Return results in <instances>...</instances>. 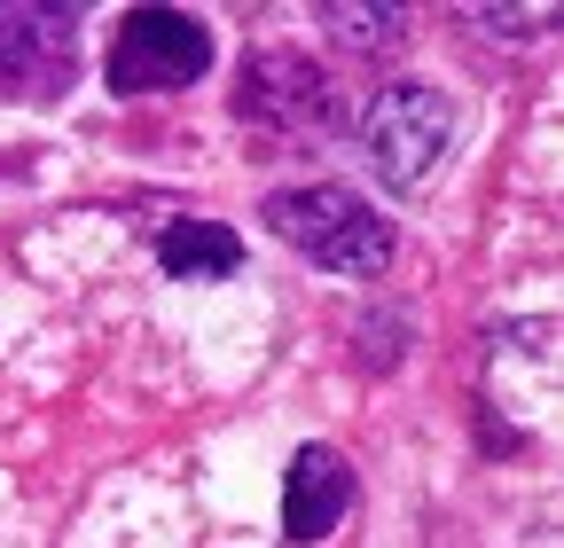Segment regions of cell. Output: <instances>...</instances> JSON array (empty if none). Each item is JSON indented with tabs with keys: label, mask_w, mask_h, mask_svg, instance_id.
<instances>
[{
	"label": "cell",
	"mask_w": 564,
	"mask_h": 548,
	"mask_svg": "<svg viewBox=\"0 0 564 548\" xmlns=\"http://www.w3.org/2000/svg\"><path fill=\"white\" fill-rule=\"evenodd\" d=\"M267 220H274V235H291L314 266H337V274H384V259H392V220H377V204H361L337 180L282 188L267 204Z\"/></svg>",
	"instance_id": "1"
},
{
	"label": "cell",
	"mask_w": 564,
	"mask_h": 548,
	"mask_svg": "<svg viewBox=\"0 0 564 548\" xmlns=\"http://www.w3.org/2000/svg\"><path fill=\"white\" fill-rule=\"evenodd\" d=\"M361 142H369V157H377V173L392 188H415L423 173L447 157V142H455V102L440 87H423V79H400V87H384L369 102Z\"/></svg>",
	"instance_id": "2"
},
{
	"label": "cell",
	"mask_w": 564,
	"mask_h": 548,
	"mask_svg": "<svg viewBox=\"0 0 564 548\" xmlns=\"http://www.w3.org/2000/svg\"><path fill=\"white\" fill-rule=\"evenodd\" d=\"M212 72V32L181 9H133L110 40V87L118 95H165Z\"/></svg>",
	"instance_id": "3"
},
{
	"label": "cell",
	"mask_w": 564,
	"mask_h": 548,
	"mask_svg": "<svg viewBox=\"0 0 564 548\" xmlns=\"http://www.w3.org/2000/svg\"><path fill=\"white\" fill-rule=\"evenodd\" d=\"M345 509H352V470L329 447H299L291 478H282V533H291V540H322V533H337Z\"/></svg>",
	"instance_id": "4"
},
{
	"label": "cell",
	"mask_w": 564,
	"mask_h": 548,
	"mask_svg": "<svg viewBox=\"0 0 564 548\" xmlns=\"http://www.w3.org/2000/svg\"><path fill=\"white\" fill-rule=\"evenodd\" d=\"M158 259H165V274H181V283H204V274L243 266V243H236V228H220V220H173V228L158 235Z\"/></svg>",
	"instance_id": "5"
}]
</instances>
